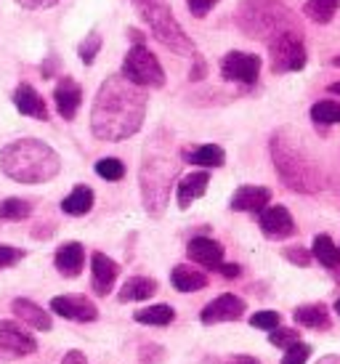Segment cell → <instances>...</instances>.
I'll list each match as a JSON object with an SVG mask.
<instances>
[{
  "label": "cell",
  "instance_id": "1",
  "mask_svg": "<svg viewBox=\"0 0 340 364\" xmlns=\"http://www.w3.org/2000/svg\"><path fill=\"white\" fill-rule=\"evenodd\" d=\"M147 117V93L125 75L101 82L90 109V131L101 141H125L136 136Z\"/></svg>",
  "mask_w": 340,
  "mask_h": 364
},
{
  "label": "cell",
  "instance_id": "2",
  "mask_svg": "<svg viewBox=\"0 0 340 364\" xmlns=\"http://www.w3.org/2000/svg\"><path fill=\"white\" fill-rule=\"evenodd\" d=\"M0 171L16 183H46L59 176L61 157L41 139H16L0 149Z\"/></svg>",
  "mask_w": 340,
  "mask_h": 364
},
{
  "label": "cell",
  "instance_id": "3",
  "mask_svg": "<svg viewBox=\"0 0 340 364\" xmlns=\"http://www.w3.org/2000/svg\"><path fill=\"white\" fill-rule=\"evenodd\" d=\"M269 152L274 168L280 173L282 183L298 194H317L324 189V173L314 162L300 141L292 139V133L277 131L269 141Z\"/></svg>",
  "mask_w": 340,
  "mask_h": 364
},
{
  "label": "cell",
  "instance_id": "4",
  "mask_svg": "<svg viewBox=\"0 0 340 364\" xmlns=\"http://www.w3.org/2000/svg\"><path fill=\"white\" fill-rule=\"evenodd\" d=\"M234 21L248 38L266 43H271L282 32L300 30L292 11L282 6L280 0H242Z\"/></svg>",
  "mask_w": 340,
  "mask_h": 364
},
{
  "label": "cell",
  "instance_id": "5",
  "mask_svg": "<svg viewBox=\"0 0 340 364\" xmlns=\"http://www.w3.org/2000/svg\"><path fill=\"white\" fill-rule=\"evenodd\" d=\"M179 173V162L170 154L160 152L157 146L147 149L144 162H141L139 181H141V197H144V208L149 215L160 218L170 200V186Z\"/></svg>",
  "mask_w": 340,
  "mask_h": 364
},
{
  "label": "cell",
  "instance_id": "6",
  "mask_svg": "<svg viewBox=\"0 0 340 364\" xmlns=\"http://www.w3.org/2000/svg\"><path fill=\"white\" fill-rule=\"evenodd\" d=\"M133 9L139 11L141 19L149 24L152 35H154L165 48H170L173 53H181V56L194 53V43H191V38L184 32L179 19L173 16L168 0H133Z\"/></svg>",
  "mask_w": 340,
  "mask_h": 364
},
{
  "label": "cell",
  "instance_id": "7",
  "mask_svg": "<svg viewBox=\"0 0 340 364\" xmlns=\"http://www.w3.org/2000/svg\"><path fill=\"white\" fill-rule=\"evenodd\" d=\"M122 75L141 88H162L165 85V72H162L160 59L144 43H136L128 51L122 61Z\"/></svg>",
  "mask_w": 340,
  "mask_h": 364
},
{
  "label": "cell",
  "instance_id": "8",
  "mask_svg": "<svg viewBox=\"0 0 340 364\" xmlns=\"http://www.w3.org/2000/svg\"><path fill=\"white\" fill-rule=\"evenodd\" d=\"M269 59L274 72H298L306 67V43H303V32L290 30L277 35L269 43Z\"/></svg>",
  "mask_w": 340,
  "mask_h": 364
},
{
  "label": "cell",
  "instance_id": "9",
  "mask_svg": "<svg viewBox=\"0 0 340 364\" xmlns=\"http://www.w3.org/2000/svg\"><path fill=\"white\" fill-rule=\"evenodd\" d=\"M260 67H263L260 56L245 51H229L221 59V75H223V80L242 82V85H253V82L258 80Z\"/></svg>",
  "mask_w": 340,
  "mask_h": 364
},
{
  "label": "cell",
  "instance_id": "10",
  "mask_svg": "<svg viewBox=\"0 0 340 364\" xmlns=\"http://www.w3.org/2000/svg\"><path fill=\"white\" fill-rule=\"evenodd\" d=\"M51 311L64 319H72V322H96L99 319V309L85 295H56V298H51Z\"/></svg>",
  "mask_w": 340,
  "mask_h": 364
},
{
  "label": "cell",
  "instance_id": "11",
  "mask_svg": "<svg viewBox=\"0 0 340 364\" xmlns=\"http://www.w3.org/2000/svg\"><path fill=\"white\" fill-rule=\"evenodd\" d=\"M258 226L269 240H287L295 234V221L285 205H269L258 213Z\"/></svg>",
  "mask_w": 340,
  "mask_h": 364
},
{
  "label": "cell",
  "instance_id": "12",
  "mask_svg": "<svg viewBox=\"0 0 340 364\" xmlns=\"http://www.w3.org/2000/svg\"><path fill=\"white\" fill-rule=\"evenodd\" d=\"M245 301L242 298H237V295L231 293H223L218 295L216 301H211V304L202 309L200 314V322L202 324H218V322H237V319H242L245 316Z\"/></svg>",
  "mask_w": 340,
  "mask_h": 364
},
{
  "label": "cell",
  "instance_id": "13",
  "mask_svg": "<svg viewBox=\"0 0 340 364\" xmlns=\"http://www.w3.org/2000/svg\"><path fill=\"white\" fill-rule=\"evenodd\" d=\"M0 348L14 356H30L38 351V341H35V335L27 333L19 322L3 319V322H0Z\"/></svg>",
  "mask_w": 340,
  "mask_h": 364
},
{
  "label": "cell",
  "instance_id": "14",
  "mask_svg": "<svg viewBox=\"0 0 340 364\" xmlns=\"http://www.w3.org/2000/svg\"><path fill=\"white\" fill-rule=\"evenodd\" d=\"M117 274H120V266L112 261L110 255H90V287L96 295H110L115 282H117Z\"/></svg>",
  "mask_w": 340,
  "mask_h": 364
},
{
  "label": "cell",
  "instance_id": "15",
  "mask_svg": "<svg viewBox=\"0 0 340 364\" xmlns=\"http://www.w3.org/2000/svg\"><path fill=\"white\" fill-rule=\"evenodd\" d=\"M271 203V189L269 186H253L245 183L237 192L231 194V210L237 213H260L263 208H269Z\"/></svg>",
  "mask_w": 340,
  "mask_h": 364
},
{
  "label": "cell",
  "instance_id": "16",
  "mask_svg": "<svg viewBox=\"0 0 340 364\" xmlns=\"http://www.w3.org/2000/svg\"><path fill=\"white\" fill-rule=\"evenodd\" d=\"M186 255H189L194 263H200L205 269H216L223 263V245L216 242L213 237H194L189 245H186Z\"/></svg>",
  "mask_w": 340,
  "mask_h": 364
},
{
  "label": "cell",
  "instance_id": "17",
  "mask_svg": "<svg viewBox=\"0 0 340 364\" xmlns=\"http://www.w3.org/2000/svg\"><path fill=\"white\" fill-rule=\"evenodd\" d=\"M53 99H56V109L64 120H75L78 117V109L83 104V88L80 82H75L72 77H64L59 80V85L53 88Z\"/></svg>",
  "mask_w": 340,
  "mask_h": 364
},
{
  "label": "cell",
  "instance_id": "18",
  "mask_svg": "<svg viewBox=\"0 0 340 364\" xmlns=\"http://www.w3.org/2000/svg\"><path fill=\"white\" fill-rule=\"evenodd\" d=\"M11 311L19 316L24 324H30L32 330H41V333H51L53 330V319L46 309H41L38 304H32L30 298H14Z\"/></svg>",
  "mask_w": 340,
  "mask_h": 364
},
{
  "label": "cell",
  "instance_id": "19",
  "mask_svg": "<svg viewBox=\"0 0 340 364\" xmlns=\"http://www.w3.org/2000/svg\"><path fill=\"white\" fill-rule=\"evenodd\" d=\"M14 107H16L21 114H27V117H35V120H48V107H46L43 96L32 88L30 82H21L19 88L14 91Z\"/></svg>",
  "mask_w": 340,
  "mask_h": 364
},
{
  "label": "cell",
  "instance_id": "20",
  "mask_svg": "<svg viewBox=\"0 0 340 364\" xmlns=\"http://www.w3.org/2000/svg\"><path fill=\"white\" fill-rule=\"evenodd\" d=\"M208 183H211V173L208 171H194L189 176H184L179 181V208L186 210L194 200H200L202 194L208 192Z\"/></svg>",
  "mask_w": 340,
  "mask_h": 364
},
{
  "label": "cell",
  "instance_id": "21",
  "mask_svg": "<svg viewBox=\"0 0 340 364\" xmlns=\"http://www.w3.org/2000/svg\"><path fill=\"white\" fill-rule=\"evenodd\" d=\"M53 263L59 269L61 277H78L83 272V263H85V250L80 242H64L53 255Z\"/></svg>",
  "mask_w": 340,
  "mask_h": 364
},
{
  "label": "cell",
  "instance_id": "22",
  "mask_svg": "<svg viewBox=\"0 0 340 364\" xmlns=\"http://www.w3.org/2000/svg\"><path fill=\"white\" fill-rule=\"evenodd\" d=\"M295 322L300 327H311V330H330L332 319H330V309L324 304H306L295 309Z\"/></svg>",
  "mask_w": 340,
  "mask_h": 364
},
{
  "label": "cell",
  "instance_id": "23",
  "mask_svg": "<svg viewBox=\"0 0 340 364\" xmlns=\"http://www.w3.org/2000/svg\"><path fill=\"white\" fill-rule=\"evenodd\" d=\"M157 293V279L152 277H130L117 293L120 304H130V301H149L152 295Z\"/></svg>",
  "mask_w": 340,
  "mask_h": 364
},
{
  "label": "cell",
  "instance_id": "24",
  "mask_svg": "<svg viewBox=\"0 0 340 364\" xmlns=\"http://www.w3.org/2000/svg\"><path fill=\"white\" fill-rule=\"evenodd\" d=\"M170 282L179 293H197V290H205L208 287V277L191 266H176L170 272Z\"/></svg>",
  "mask_w": 340,
  "mask_h": 364
},
{
  "label": "cell",
  "instance_id": "25",
  "mask_svg": "<svg viewBox=\"0 0 340 364\" xmlns=\"http://www.w3.org/2000/svg\"><path fill=\"white\" fill-rule=\"evenodd\" d=\"M93 200H96L93 189L85 186V183H80V186H75V189L61 200V210L67 213V215H85V213H90V208H93Z\"/></svg>",
  "mask_w": 340,
  "mask_h": 364
},
{
  "label": "cell",
  "instance_id": "26",
  "mask_svg": "<svg viewBox=\"0 0 340 364\" xmlns=\"http://www.w3.org/2000/svg\"><path fill=\"white\" fill-rule=\"evenodd\" d=\"M311 253H314V258H317L322 266H327L332 272H340V247L332 242L330 234H317Z\"/></svg>",
  "mask_w": 340,
  "mask_h": 364
},
{
  "label": "cell",
  "instance_id": "27",
  "mask_svg": "<svg viewBox=\"0 0 340 364\" xmlns=\"http://www.w3.org/2000/svg\"><path fill=\"white\" fill-rule=\"evenodd\" d=\"M186 162L200 165V168H221L226 162V152L221 149L218 144H202L197 149L186 152Z\"/></svg>",
  "mask_w": 340,
  "mask_h": 364
},
{
  "label": "cell",
  "instance_id": "28",
  "mask_svg": "<svg viewBox=\"0 0 340 364\" xmlns=\"http://www.w3.org/2000/svg\"><path fill=\"white\" fill-rule=\"evenodd\" d=\"M340 9V0H306L303 3V14L309 16L314 24H330Z\"/></svg>",
  "mask_w": 340,
  "mask_h": 364
},
{
  "label": "cell",
  "instance_id": "29",
  "mask_svg": "<svg viewBox=\"0 0 340 364\" xmlns=\"http://www.w3.org/2000/svg\"><path fill=\"white\" fill-rule=\"evenodd\" d=\"M133 319L139 324H154V327H165L176 319V311H173V306L168 304H157V306H149V309H139V311L133 314Z\"/></svg>",
  "mask_w": 340,
  "mask_h": 364
},
{
  "label": "cell",
  "instance_id": "30",
  "mask_svg": "<svg viewBox=\"0 0 340 364\" xmlns=\"http://www.w3.org/2000/svg\"><path fill=\"white\" fill-rule=\"evenodd\" d=\"M32 213V203L21 200V197H9L0 203V218L3 221H21Z\"/></svg>",
  "mask_w": 340,
  "mask_h": 364
},
{
  "label": "cell",
  "instance_id": "31",
  "mask_svg": "<svg viewBox=\"0 0 340 364\" xmlns=\"http://www.w3.org/2000/svg\"><path fill=\"white\" fill-rule=\"evenodd\" d=\"M311 120L317 122V125H340V104L317 102L311 107Z\"/></svg>",
  "mask_w": 340,
  "mask_h": 364
},
{
  "label": "cell",
  "instance_id": "32",
  "mask_svg": "<svg viewBox=\"0 0 340 364\" xmlns=\"http://www.w3.org/2000/svg\"><path fill=\"white\" fill-rule=\"evenodd\" d=\"M96 173H99L104 181H120L122 176H125V165L117 157H101L96 162Z\"/></svg>",
  "mask_w": 340,
  "mask_h": 364
},
{
  "label": "cell",
  "instance_id": "33",
  "mask_svg": "<svg viewBox=\"0 0 340 364\" xmlns=\"http://www.w3.org/2000/svg\"><path fill=\"white\" fill-rule=\"evenodd\" d=\"M269 341L271 346H277V348H290V346H295L300 341L298 330H290V327H277V330H271L269 333Z\"/></svg>",
  "mask_w": 340,
  "mask_h": 364
},
{
  "label": "cell",
  "instance_id": "34",
  "mask_svg": "<svg viewBox=\"0 0 340 364\" xmlns=\"http://www.w3.org/2000/svg\"><path fill=\"white\" fill-rule=\"evenodd\" d=\"M101 51V35L96 30L90 32L88 38L80 43V48H78V53H80V61L83 64H93V59H96V53Z\"/></svg>",
  "mask_w": 340,
  "mask_h": 364
},
{
  "label": "cell",
  "instance_id": "35",
  "mask_svg": "<svg viewBox=\"0 0 340 364\" xmlns=\"http://www.w3.org/2000/svg\"><path fill=\"white\" fill-rule=\"evenodd\" d=\"M282 322V316L277 311H258V314H253L250 316V324L255 327V330H277Z\"/></svg>",
  "mask_w": 340,
  "mask_h": 364
},
{
  "label": "cell",
  "instance_id": "36",
  "mask_svg": "<svg viewBox=\"0 0 340 364\" xmlns=\"http://www.w3.org/2000/svg\"><path fill=\"white\" fill-rule=\"evenodd\" d=\"M311 356V346L309 343H295L290 346L287 351H285V356H282V364H306Z\"/></svg>",
  "mask_w": 340,
  "mask_h": 364
},
{
  "label": "cell",
  "instance_id": "37",
  "mask_svg": "<svg viewBox=\"0 0 340 364\" xmlns=\"http://www.w3.org/2000/svg\"><path fill=\"white\" fill-rule=\"evenodd\" d=\"M282 255H285L290 263L300 266V269H306V266L311 263V253L306 250V247H300V245H295V247H285V250H282Z\"/></svg>",
  "mask_w": 340,
  "mask_h": 364
},
{
  "label": "cell",
  "instance_id": "38",
  "mask_svg": "<svg viewBox=\"0 0 340 364\" xmlns=\"http://www.w3.org/2000/svg\"><path fill=\"white\" fill-rule=\"evenodd\" d=\"M24 258V250L11 247V245H0V269H9L14 263H19Z\"/></svg>",
  "mask_w": 340,
  "mask_h": 364
},
{
  "label": "cell",
  "instance_id": "39",
  "mask_svg": "<svg viewBox=\"0 0 340 364\" xmlns=\"http://www.w3.org/2000/svg\"><path fill=\"white\" fill-rule=\"evenodd\" d=\"M213 6H218V0H186V9H189L191 16H197V19L208 16L213 11Z\"/></svg>",
  "mask_w": 340,
  "mask_h": 364
},
{
  "label": "cell",
  "instance_id": "40",
  "mask_svg": "<svg viewBox=\"0 0 340 364\" xmlns=\"http://www.w3.org/2000/svg\"><path fill=\"white\" fill-rule=\"evenodd\" d=\"M141 362L144 364H160L162 359H165V351H162V346H141Z\"/></svg>",
  "mask_w": 340,
  "mask_h": 364
},
{
  "label": "cell",
  "instance_id": "41",
  "mask_svg": "<svg viewBox=\"0 0 340 364\" xmlns=\"http://www.w3.org/2000/svg\"><path fill=\"white\" fill-rule=\"evenodd\" d=\"M19 6H24V9L30 11H41V9H51V6H56L59 0H16Z\"/></svg>",
  "mask_w": 340,
  "mask_h": 364
},
{
  "label": "cell",
  "instance_id": "42",
  "mask_svg": "<svg viewBox=\"0 0 340 364\" xmlns=\"http://www.w3.org/2000/svg\"><path fill=\"white\" fill-rule=\"evenodd\" d=\"M61 364H88V359H85V354H83V351L72 348V351H67V354H64Z\"/></svg>",
  "mask_w": 340,
  "mask_h": 364
},
{
  "label": "cell",
  "instance_id": "43",
  "mask_svg": "<svg viewBox=\"0 0 340 364\" xmlns=\"http://www.w3.org/2000/svg\"><path fill=\"white\" fill-rule=\"evenodd\" d=\"M218 272L223 274V277H226V279H234V277H240V266H237V263H221L218 266Z\"/></svg>",
  "mask_w": 340,
  "mask_h": 364
},
{
  "label": "cell",
  "instance_id": "44",
  "mask_svg": "<svg viewBox=\"0 0 340 364\" xmlns=\"http://www.w3.org/2000/svg\"><path fill=\"white\" fill-rule=\"evenodd\" d=\"M205 77V61L202 56H194V72H191V80H202Z\"/></svg>",
  "mask_w": 340,
  "mask_h": 364
},
{
  "label": "cell",
  "instance_id": "45",
  "mask_svg": "<svg viewBox=\"0 0 340 364\" xmlns=\"http://www.w3.org/2000/svg\"><path fill=\"white\" fill-rule=\"evenodd\" d=\"M226 364H258L255 356H245V354H237V356H229Z\"/></svg>",
  "mask_w": 340,
  "mask_h": 364
},
{
  "label": "cell",
  "instance_id": "46",
  "mask_svg": "<svg viewBox=\"0 0 340 364\" xmlns=\"http://www.w3.org/2000/svg\"><path fill=\"white\" fill-rule=\"evenodd\" d=\"M317 364H340V356H324V359H319Z\"/></svg>",
  "mask_w": 340,
  "mask_h": 364
},
{
  "label": "cell",
  "instance_id": "47",
  "mask_svg": "<svg viewBox=\"0 0 340 364\" xmlns=\"http://www.w3.org/2000/svg\"><path fill=\"white\" fill-rule=\"evenodd\" d=\"M330 91L335 93V96H340V82H335V85H330Z\"/></svg>",
  "mask_w": 340,
  "mask_h": 364
},
{
  "label": "cell",
  "instance_id": "48",
  "mask_svg": "<svg viewBox=\"0 0 340 364\" xmlns=\"http://www.w3.org/2000/svg\"><path fill=\"white\" fill-rule=\"evenodd\" d=\"M332 64H335V67H340V56H335V59H332Z\"/></svg>",
  "mask_w": 340,
  "mask_h": 364
},
{
  "label": "cell",
  "instance_id": "49",
  "mask_svg": "<svg viewBox=\"0 0 340 364\" xmlns=\"http://www.w3.org/2000/svg\"><path fill=\"white\" fill-rule=\"evenodd\" d=\"M335 311H338V316H340V298H338V304H335Z\"/></svg>",
  "mask_w": 340,
  "mask_h": 364
}]
</instances>
